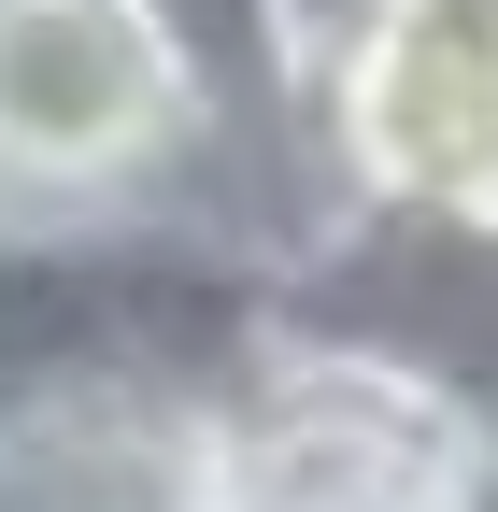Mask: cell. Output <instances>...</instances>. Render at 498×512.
<instances>
[{"instance_id":"cell-1","label":"cell","mask_w":498,"mask_h":512,"mask_svg":"<svg viewBox=\"0 0 498 512\" xmlns=\"http://www.w3.org/2000/svg\"><path fill=\"white\" fill-rule=\"evenodd\" d=\"M0 200L257 228L157 0H0Z\"/></svg>"},{"instance_id":"cell-2","label":"cell","mask_w":498,"mask_h":512,"mask_svg":"<svg viewBox=\"0 0 498 512\" xmlns=\"http://www.w3.org/2000/svg\"><path fill=\"white\" fill-rule=\"evenodd\" d=\"M498 413L399 342H356L328 313H271L228 370V512H442Z\"/></svg>"},{"instance_id":"cell-3","label":"cell","mask_w":498,"mask_h":512,"mask_svg":"<svg viewBox=\"0 0 498 512\" xmlns=\"http://www.w3.org/2000/svg\"><path fill=\"white\" fill-rule=\"evenodd\" d=\"M29 512H228V384L200 370H100L0 427Z\"/></svg>"},{"instance_id":"cell-4","label":"cell","mask_w":498,"mask_h":512,"mask_svg":"<svg viewBox=\"0 0 498 512\" xmlns=\"http://www.w3.org/2000/svg\"><path fill=\"white\" fill-rule=\"evenodd\" d=\"M399 0H271V29H285V72H299V114H314V86L342 72V57L385 29Z\"/></svg>"},{"instance_id":"cell-5","label":"cell","mask_w":498,"mask_h":512,"mask_svg":"<svg viewBox=\"0 0 498 512\" xmlns=\"http://www.w3.org/2000/svg\"><path fill=\"white\" fill-rule=\"evenodd\" d=\"M442 512H498V441H484V456H470V484H456Z\"/></svg>"},{"instance_id":"cell-6","label":"cell","mask_w":498,"mask_h":512,"mask_svg":"<svg viewBox=\"0 0 498 512\" xmlns=\"http://www.w3.org/2000/svg\"><path fill=\"white\" fill-rule=\"evenodd\" d=\"M0 512H29V484H15V470H0Z\"/></svg>"}]
</instances>
